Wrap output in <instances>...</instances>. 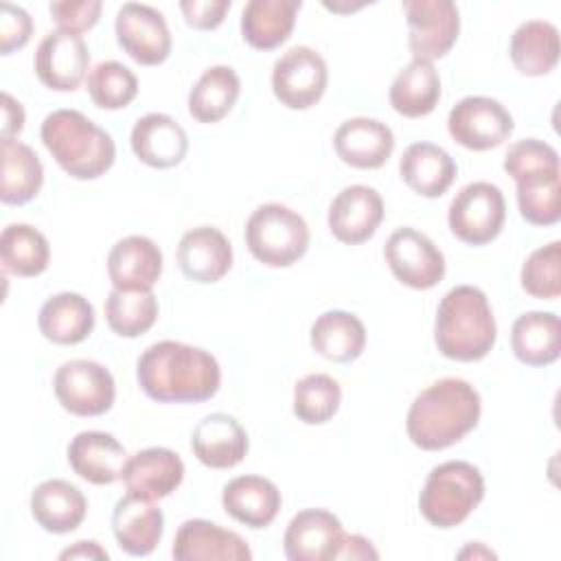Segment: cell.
<instances>
[{"label":"cell","instance_id":"1","mask_svg":"<svg viewBox=\"0 0 561 561\" xmlns=\"http://www.w3.org/2000/svg\"><path fill=\"white\" fill-rule=\"evenodd\" d=\"M136 379L158 403H202L217 394L221 368L215 355L199 346L162 340L138 357Z\"/></svg>","mask_w":561,"mask_h":561},{"label":"cell","instance_id":"2","mask_svg":"<svg viewBox=\"0 0 561 561\" xmlns=\"http://www.w3.org/2000/svg\"><path fill=\"white\" fill-rule=\"evenodd\" d=\"M480 412L478 390L465 379L445 377L416 394L405 416V430L416 447L438 451L462 440L478 425Z\"/></svg>","mask_w":561,"mask_h":561},{"label":"cell","instance_id":"3","mask_svg":"<svg viewBox=\"0 0 561 561\" xmlns=\"http://www.w3.org/2000/svg\"><path fill=\"white\" fill-rule=\"evenodd\" d=\"M497 337L489 298L473 285L449 289L436 309L434 342L447 359L478 362L489 355Z\"/></svg>","mask_w":561,"mask_h":561},{"label":"cell","instance_id":"4","mask_svg":"<svg viewBox=\"0 0 561 561\" xmlns=\"http://www.w3.org/2000/svg\"><path fill=\"white\" fill-rule=\"evenodd\" d=\"M39 136L59 169L75 180H96L114 164L116 145L112 136L77 110L50 112Z\"/></svg>","mask_w":561,"mask_h":561},{"label":"cell","instance_id":"5","mask_svg":"<svg viewBox=\"0 0 561 561\" xmlns=\"http://www.w3.org/2000/svg\"><path fill=\"white\" fill-rule=\"evenodd\" d=\"M484 497V478L467 460H449L434 467L419 495L421 515L436 528L462 524Z\"/></svg>","mask_w":561,"mask_h":561},{"label":"cell","instance_id":"6","mask_svg":"<svg viewBox=\"0 0 561 561\" xmlns=\"http://www.w3.org/2000/svg\"><path fill=\"white\" fill-rule=\"evenodd\" d=\"M245 245L267 267H289L309 248L307 221L283 204H263L248 217Z\"/></svg>","mask_w":561,"mask_h":561},{"label":"cell","instance_id":"7","mask_svg":"<svg viewBox=\"0 0 561 561\" xmlns=\"http://www.w3.org/2000/svg\"><path fill=\"white\" fill-rule=\"evenodd\" d=\"M506 202L491 182H471L462 186L449 204L447 224L456 239L469 245L491 243L504 228Z\"/></svg>","mask_w":561,"mask_h":561},{"label":"cell","instance_id":"8","mask_svg":"<svg viewBox=\"0 0 561 561\" xmlns=\"http://www.w3.org/2000/svg\"><path fill=\"white\" fill-rule=\"evenodd\" d=\"M53 390L61 408L77 416H101L116 397L112 373L92 359L64 362L55 373Z\"/></svg>","mask_w":561,"mask_h":561},{"label":"cell","instance_id":"9","mask_svg":"<svg viewBox=\"0 0 561 561\" xmlns=\"http://www.w3.org/2000/svg\"><path fill=\"white\" fill-rule=\"evenodd\" d=\"M403 11L414 59L432 64L451 50L460 33V13L451 0H403Z\"/></svg>","mask_w":561,"mask_h":561},{"label":"cell","instance_id":"10","mask_svg":"<svg viewBox=\"0 0 561 561\" xmlns=\"http://www.w3.org/2000/svg\"><path fill=\"white\" fill-rule=\"evenodd\" d=\"M329 81L324 57L311 46H294L283 53L272 70L274 96L289 110L316 105Z\"/></svg>","mask_w":561,"mask_h":561},{"label":"cell","instance_id":"11","mask_svg":"<svg viewBox=\"0 0 561 561\" xmlns=\"http://www.w3.org/2000/svg\"><path fill=\"white\" fill-rule=\"evenodd\" d=\"M513 127L508 110L491 96H465L447 116L449 136L471 151L500 147L513 134Z\"/></svg>","mask_w":561,"mask_h":561},{"label":"cell","instance_id":"12","mask_svg":"<svg viewBox=\"0 0 561 561\" xmlns=\"http://www.w3.org/2000/svg\"><path fill=\"white\" fill-rule=\"evenodd\" d=\"M383 256L394 278L412 289H432L445 276L443 252L427 234L410 226H403L388 237Z\"/></svg>","mask_w":561,"mask_h":561},{"label":"cell","instance_id":"13","mask_svg":"<svg viewBox=\"0 0 561 561\" xmlns=\"http://www.w3.org/2000/svg\"><path fill=\"white\" fill-rule=\"evenodd\" d=\"M118 46L140 66H158L171 55V33L164 15L140 2H125L114 20Z\"/></svg>","mask_w":561,"mask_h":561},{"label":"cell","instance_id":"14","mask_svg":"<svg viewBox=\"0 0 561 561\" xmlns=\"http://www.w3.org/2000/svg\"><path fill=\"white\" fill-rule=\"evenodd\" d=\"M35 75L37 79L57 92L77 90L90 66V50L81 35L53 31L44 35L35 50Z\"/></svg>","mask_w":561,"mask_h":561},{"label":"cell","instance_id":"15","mask_svg":"<svg viewBox=\"0 0 561 561\" xmlns=\"http://www.w3.org/2000/svg\"><path fill=\"white\" fill-rule=\"evenodd\" d=\"M342 522L324 508L296 513L285 530L283 548L289 561H331L337 559L344 541Z\"/></svg>","mask_w":561,"mask_h":561},{"label":"cell","instance_id":"16","mask_svg":"<svg viewBox=\"0 0 561 561\" xmlns=\"http://www.w3.org/2000/svg\"><path fill=\"white\" fill-rule=\"evenodd\" d=\"M327 219L337 241L346 245L364 243L377 232L383 219V199L366 184H351L333 197Z\"/></svg>","mask_w":561,"mask_h":561},{"label":"cell","instance_id":"17","mask_svg":"<svg viewBox=\"0 0 561 561\" xmlns=\"http://www.w3.org/2000/svg\"><path fill=\"white\" fill-rule=\"evenodd\" d=\"M178 561H250L252 550L245 539L208 519H186L171 548Z\"/></svg>","mask_w":561,"mask_h":561},{"label":"cell","instance_id":"18","mask_svg":"<svg viewBox=\"0 0 561 561\" xmlns=\"http://www.w3.org/2000/svg\"><path fill=\"white\" fill-rule=\"evenodd\" d=\"M178 265L188 280L217 283L232 267V245L215 226L191 228L178 243Z\"/></svg>","mask_w":561,"mask_h":561},{"label":"cell","instance_id":"19","mask_svg":"<svg viewBox=\"0 0 561 561\" xmlns=\"http://www.w3.org/2000/svg\"><path fill=\"white\" fill-rule=\"evenodd\" d=\"M112 533L131 557H147L156 550L164 533V515L153 500L127 493L112 511Z\"/></svg>","mask_w":561,"mask_h":561},{"label":"cell","instance_id":"20","mask_svg":"<svg viewBox=\"0 0 561 561\" xmlns=\"http://www.w3.org/2000/svg\"><path fill=\"white\" fill-rule=\"evenodd\" d=\"M333 147L337 158L353 169H379L392 156L394 134L377 118L355 116L335 129Z\"/></svg>","mask_w":561,"mask_h":561},{"label":"cell","instance_id":"21","mask_svg":"<svg viewBox=\"0 0 561 561\" xmlns=\"http://www.w3.org/2000/svg\"><path fill=\"white\" fill-rule=\"evenodd\" d=\"M121 480L127 493L162 500L182 484L184 462L169 447H147L127 458Z\"/></svg>","mask_w":561,"mask_h":561},{"label":"cell","instance_id":"22","mask_svg":"<svg viewBox=\"0 0 561 561\" xmlns=\"http://www.w3.org/2000/svg\"><path fill=\"white\" fill-rule=\"evenodd\" d=\"M134 156L151 169H171L180 164L188 151L184 127L169 114L151 112L136 121L131 129Z\"/></svg>","mask_w":561,"mask_h":561},{"label":"cell","instance_id":"23","mask_svg":"<svg viewBox=\"0 0 561 561\" xmlns=\"http://www.w3.org/2000/svg\"><path fill=\"white\" fill-rule=\"evenodd\" d=\"M162 274L160 248L142 234H129L116 241L107 254V276L114 289H151Z\"/></svg>","mask_w":561,"mask_h":561},{"label":"cell","instance_id":"24","mask_svg":"<svg viewBox=\"0 0 561 561\" xmlns=\"http://www.w3.org/2000/svg\"><path fill=\"white\" fill-rule=\"evenodd\" d=\"M191 449L202 465L210 469H230L245 458L248 434L234 416L213 412L193 427Z\"/></svg>","mask_w":561,"mask_h":561},{"label":"cell","instance_id":"25","mask_svg":"<svg viewBox=\"0 0 561 561\" xmlns=\"http://www.w3.org/2000/svg\"><path fill=\"white\" fill-rule=\"evenodd\" d=\"M127 458L125 447L107 432H79L68 445V465L90 484H112L121 480Z\"/></svg>","mask_w":561,"mask_h":561},{"label":"cell","instance_id":"26","mask_svg":"<svg viewBox=\"0 0 561 561\" xmlns=\"http://www.w3.org/2000/svg\"><path fill=\"white\" fill-rule=\"evenodd\" d=\"M224 511L248 528H267L283 504L278 486L263 476L232 478L221 491Z\"/></svg>","mask_w":561,"mask_h":561},{"label":"cell","instance_id":"27","mask_svg":"<svg viewBox=\"0 0 561 561\" xmlns=\"http://www.w3.org/2000/svg\"><path fill=\"white\" fill-rule=\"evenodd\" d=\"M88 513V500L79 486L53 478L37 484L31 493V515L46 533L66 535L81 526Z\"/></svg>","mask_w":561,"mask_h":561},{"label":"cell","instance_id":"28","mask_svg":"<svg viewBox=\"0 0 561 561\" xmlns=\"http://www.w3.org/2000/svg\"><path fill=\"white\" fill-rule=\"evenodd\" d=\"M401 180L421 197H440L456 180L454 158L434 142H412L399 160Z\"/></svg>","mask_w":561,"mask_h":561},{"label":"cell","instance_id":"29","mask_svg":"<svg viewBox=\"0 0 561 561\" xmlns=\"http://www.w3.org/2000/svg\"><path fill=\"white\" fill-rule=\"evenodd\" d=\"M300 0H250L241 11V35L256 50L285 44L294 31Z\"/></svg>","mask_w":561,"mask_h":561},{"label":"cell","instance_id":"30","mask_svg":"<svg viewBox=\"0 0 561 561\" xmlns=\"http://www.w3.org/2000/svg\"><path fill=\"white\" fill-rule=\"evenodd\" d=\"M309 342L313 351L324 359L348 364L364 353L366 329L355 313L331 309L316 318L309 331Z\"/></svg>","mask_w":561,"mask_h":561},{"label":"cell","instance_id":"31","mask_svg":"<svg viewBox=\"0 0 561 561\" xmlns=\"http://www.w3.org/2000/svg\"><path fill=\"white\" fill-rule=\"evenodd\" d=\"M37 324L42 335L55 344H79L94 329V309L81 294L59 291L42 305Z\"/></svg>","mask_w":561,"mask_h":561},{"label":"cell","instance_id":"32","mask_svg":"<svg viewBox=\"0 0 561 561\" xmlns=\"http://www.w3.org/2000/svg\"><path fill=\"white\" fill-rule=\"evenodd\" d=\"M513 355L526 366H550L561 351V322L552 311H526L511 329Z\"/></svg>","mask_w":561,"mask_h":561},{"label":"cell","instance_id":"33","mask_svg":"<svg viewBox=\"0 0 561 561\" xmlns=\"http://www.w3.org/2000/svg\"><path fill=\"white\" fill-rule=\"evenodd\" d=\"M508 55L517 72L543 77L559 61V31L546 20H526L511 35Z\"/></svg>","mask_w":561,"mask_h":561},{"label":"cell","instance_id":"34","mask_svg":"<svg viewBox=\"0 0 561 561\" xmlns=\"http://www.w3.org/2000/svg\"><path fill=\"white\" fill-rule=\"evenodd\" d=\"M440 99V77L430 61L412 59L399 70L390 85V105L405 118H421L434 112Z\"/></svg>","mask_w":561,"mask_h":561},{"label":"cell","instance_id":"35","mask_svg":"<svg viewBox=\"0 0 561 561\" xmlns=\"http://www.w3.org/2000/svg\"><path fill=\"white\" fill-rule=\"evenodd\" d=\"M241 92V79L230 66L206 68L188 92V114L197 123L221 121Z\"/></svg>","mask_w":561,"mask_h":561},{"label":"cell","instance_id":"36","mask_svg":"<svg viewBox=\"0 0 561 561\" xmlns=\"http://www.w3.org/2000/svg\"><path fill=\"white\" fill-rule=\"evenodd\" d=\"M44 184V167L39 156L20 140L2 142V204L22 206L37 197Z\"/></svg>","mask_w":561,"mask_h":561},{"label":"cell","instance_id":"37","mask_svg":"<svg viewBox=\"0 0 561 561\" xmlns=\"http://www.w3.org/2000/svg\"><path fill=\"white\" fill-rule=\"evenodd\" d=\"M561 171L539 169L515 180L519 215L533 226H554L561 219Z\"/></svg>","mask_w":561,"mask_h":561},{"label":"cell","instance_id":"38","mask_svg":"<svg viewBox=\"0 0 561 561\" xmlns=\"http://www.w3.org/2000/svg\"><path fill=\"white\" fill-rule=\"evenodd\" d=\"M0 259L4 272L28 278L39 276L50 261L48 239L28 224H9L0 234Z\"/></svg>","mask_w":561,"mask_h":561},{"label":"cell","instance_id":"39","mask_svg":"<svg viewBox=\"0 0 561 561\" xmlns=\"http://www.w3.org/2000/svg\"><path fill=\"white\" fill-rule=\"evenodd\" d=\"M105 320L121 337H138L158 320V300L151 289H112L105 298Z\"/></svg>","mask_w":561,"mask_h":561},{"label":"cell","instance_id":"40","mask_svg":"<svg viewBox=\"0 0 561 561\" xmlns=\"http://www.w3.org/2000/svg\"><path fill=\"white\" fill-rule=\"evenodd\" d=\"M342 403L340 383L324 373L302 377L294 386V414L307 425H322L335 416Z\"/></svg>","mask_w":561,"mask_h":561},{"label":"cell","instance_id":"41","mask_svg":"<svg viewBox=\"0 0 561 561\" xmlns=\"http://www.w3.org/2000/svg\"><path fill=\"white\" fill-rule=\"evenodd\" d=\"M85 85L92 103L101 110H123L138 94L136 75L114 59L96 64L90 70Z\"/></svg>","mask_w":561,"mask_h":561},{"label":"cell","instance_id":"42","mask_svg":"<svg viewBox=\"0 0 561 561\" xmlns=\"http://www.w3.org/2000/svg\"><path fill=\"white\" fill-rule=\"evenodd\" d=\"M526 294L539 300H554L561 294V243L550 241L528 254L519 274Z\"/></svg>","mask_w":561,"mask_h":561},{"label":"cell","instance_id":"43","mask_svg":"<svg viewBox=\"0 0 561 561\" xmlns=\"http://www.w3.org/2000/svg\"><path fill=\"white\" fill-rule=\"evenodd\" d=\"M539 169H559V153L552 145L537 138H524L508 147L504 156V171L513 180Z\"/></svg>","mask_w":561,"mask_h":561},{"label":"cell","instance_id":"44","mask_svg":"<svg viewBox=\"0 0 561 561\" xmlns=\"http://www.w3.org/2000/svg\"><path fill=\"white\" fill-rule=\"evenodd\" d=\"M103 4L99 0H57L48 4L53 22L64 33L81 35L90 31L101 15Z\"/></svg>","mask_w":561,"mask_h":561},{"label":"cell","instance_id":"45","mask_svg":"<svg viewBox=\"0 0 561 561\" xmlns=\"http://www.w3.org/2000/svg\"><path fill=\"white\" fill-rule=\"evenodd\" d=\"M33 33L31 15L11 2L0 4V53L11 55L28 44Z\"/></svg>","mask_w":561,"mask_h":561},{"label":"cell","instance_id":"46","mask_svg":"<svg viewBox=\"0 0 561 561\" xmlns=\"http://www.w3.org/2000/svg\"><path fill=\"white\" fill-rule=\"evenodd\" d=\"M230 7H232L230 0H182L180 2L184 22L197 31L217 28L224 22Z\"/></svg>","mask_w":561,"mask_h":561},{"label":"cell","instance_id":"47","mask_svg":"<svg viewBox=\"0 0 561 561\" xmlns=\"http://www.w3.org/2000/svg\"><path fill=\"white\" fill-rule=\"evenodd\" d=\"M24 127L22 103L15 101L9 92H2V142L15 140Z\"/></svg>","mask_w":561,"mask_h":561},{"label":"cell","instance_id":"48","mask_svg":"<svg viewBox=\"0 0 561 561\" xmlns=\"http://www.w3.org/2000/svg\"><path fill=\"white\" fill-rule=\"evenodd\" d=\"M337 559H379V552L362 535H344Z\"/></svg>","mask_w":561,"mask_h":561},{"label":"cell","instance_id":"49","mask_svg":"<svg viewBox=\"0 0 561 561\" xmlns=\"http://www.w3.org/2000/svg\"><path fill=\"white\" fill-rule=\"evenodd\" d=\"M59 559H110V554L96 541H77L75 546L61 550Z\"/></svg>","mask_w":561,"mask_h":561},{"label":"cell","instance_id":"50","mask_svg":"<svg viewBox=\"0 0 561 561\" xmlns=\"http://www.w3.org/2000/svg\"><path fill=\"white\" fill-rule=\"evenodd\" d=\"M458 559H495V552L484 548V543L480 541H471L467 548L458 552Z\"/></svg>","mask_w":561,"mask_h":561}]
</instances>
